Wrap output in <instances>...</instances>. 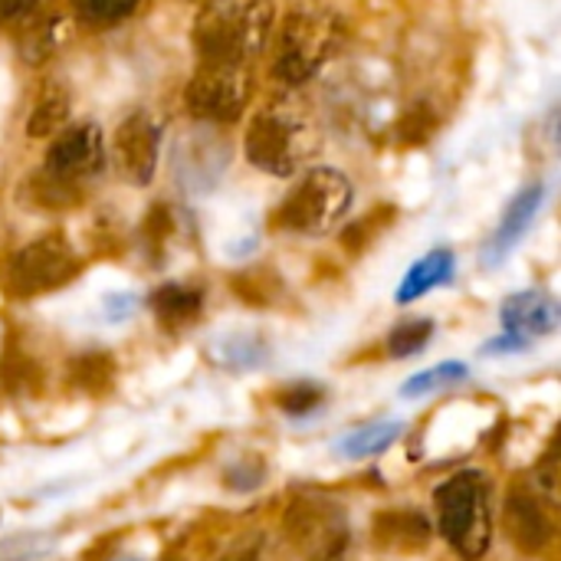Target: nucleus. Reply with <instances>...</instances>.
I'll return each mask as SVG.
<instances>
[{"label": "nucleus", "mask_w": 561, "mask_h": 561, "mask_svg": "<svg viewBox=\"0 0 561 561\" xmlns=\"http://www.w3.org/2000/svg\"><path fill=\"white\" fill-rule=\"evenodd\" d=\"M322 135L306 105L296 99H276L253 112L243 131V154L247 161L273 178L299 174L319 151Z\"/></svg>", "instance_id": "1"}, {"label": "nucleus", "mask_w": 561, "mask_h": 561, "mask_svg": "<svg viewBox=\"0 0 561 561\" xmlns=\"http://www.w3.org/2000/svg\"><path fill=\"white\" fill-rule=\"evenodd\" d=\"M276 3L273 0H214L204 3L191 46L201 62H240L250 66L273 36Z\"/></svg>", "instance_id": "2"}, {"label": "nucleus", "mask_w": 561, "mask_h": 561, "mask_svg": "<svg viewBox=\"0 0 561 561\" xmlns=\"http://www.w3.org/2000/svg\"><path fill=\"white\" fill-rule=\"evenodd\" d=\"M345 39V23L339 13L309 7V10H293L276 36L273 59H270V76L283 89H299L312 82L322 66L332 62V56L342 49Z\"/></svg>", "instance_id": "3"}, {"label": "nucleus", "mask_w": 561, "mask_h": 561, "mask_svg": "<svg viewBox=\"0 0 561 561\" xmlns=\"http://www.w3.org/2000/svg\"><path fill=\"white\" fill-rule=\"evenodd\" d=\"M355 204V187L339 168H309L283 197L276 227L299 237H322L335 230Z\"/></svg>", "instance_id": "4"}, {"label": "nucleus", "mask_w": 561, "mask_h": 561, "mask_svg": "<svg viewBox=\"0 0 561 561\" xmlns=\"http://www.w3.org/2000/svg\"><path fill=\"white\" fill-rule=\"evenodd\" d=\"M105 135L95 122H72L59 128L46 148L43 174H39V197L53 204L72 201L85 184L102 178L105 171Z\"/></svg>", "instance_id": "5"}, {"label": "nucleus", "mask_w": 561, "mask_h": 561, "mask_svg": "<svg viewBox=\"0 0 561 561\" xmlns=\"http://www.w3.org/2000/svg\"><path fill=\"white\" fill-rule=\"evenodd\" d=\"M434 503L440 536L450 542V549H457L467 561L483 559L493 539L486 477L477 470H463L437 486Z\"/></svg>", "instance_id": "6"}, {"label": "nucleus", "mask_w": 561, "mask_h": 561, "mask_svg": "<svg viewBox=\"0 0 561 561\" xmlns=\"http://www.w3.org/2000/svg\"><path fill=\"white\" fill-rule=\"evenodd\" d=\"M250 99H253V69L240 62H201L184 85L187 115L210 128L240 122Z\"/></svg>", "instance_id": "7"}, {"label": "nucleus", "mask_w": 561, "mask_h": 561, "mask_svg": "<svg viewBox=\"0 0 561 561\" xmlns=\"http://www.w3.org/2000/svg\"><path fill=\"white\" fill-rule=\"evenodd\" d=\"M79 253L62 233H46L20 247L7 263V289L20 299H33L53 293L76 279Z\"/></svg>", "instance_id": "8"}, {"label": "nucleus", "mask_w": 561, "mask_h": 561, "mask_svg": "<svg viewBox=\"0 0 561 561\" xmlns=\"http://www.w3.org/2000/svg\"><path fill=\"white\" fill-rule=\"evenodd\" d=\"M158 158H161V122L145 108L128 112L118 122L115 141H112L115 171L122 174V181L135 187H148L154 181Z\"/></svg>", "instance_id": "9"}, {"label": "nucleus", "mask_w": 561, "mask_h": 561, "mask_svg": "<svg viewBox=\"0 0 561 561\" xmlns=\"http://www.w3.org/2000/svg\"><path fill=\"white\" fill-rule=\"evenodd\" d=\"M227 164H230V145L217 128L201 125V128L187 131L184 138H178L174 174H178L184 191L207 194L224 178Z\"/></svg>", "instance_id": "10"}, {"label": "nucleus", "mask_w": 561, "mask_h": 561, "mask_svg": "<svg viewBox=\"0 0 561 561\" xmlns=\"http://www.w3.org/2000/svg\"><path fill=\"white\" fill-rule=\"evenodd\" d=\"M546 197H549L546 181H533V184H526V187L510 201V207H506V214H503L496 233H493L490 243L483 247V263H486V266H500V263L516 250V243H519V240L529 233V227L536 224V217H539Z\"/></svg>", "instance_id": "11"}, {"label": "nucleus", "mask_w": 561, "mask_h": 561, "mask_svg": "<svg viewBox=\"0 0 561 561\" xmlns=\"http://www.w3.org/2000/svg\"><path fill=\"white\" fill-rule=\"evenodd\" d=\"M500 319H503V329L523 342H536V339H546L559 329L561 312L559 302L549 296V293H539V289H526V293H513L506 296L503 309H500Z\"/></svg>", "instance_id": "12"}, {"label": "nucleus", "mask_w": 561, "mask_h": 561, "mask_svg": "<svg viewBox=\"0 0 561 561\" xmlns=\"http://www.w3.org/2000/svg\"><path fill=\"white\" fill-rule=\"evenodd\" d=\"M431 533L434 526L421 510H385L371 519V536L381 549L414 552L431 542Z\"/></svg>", "instance_id": "13"}, {"label": "nucleus", "mask_w": 561, "mask_h": 561, "mask_svg": "<svg viewBox=\"0 0 561 561\" xmlns=\"http://www.w3.org/2000/svg\"><path fill=\"white\" fill-rule=\"evenodd\" d=\"M506 529L523 552H542L552 542V523L533 493H513L506 503Z\"/></svg>", "instance_id": "14"}, {"label": "nucleus", "mask_w": 561, "mask_h": 561, "mask_svg": "<svg viewBox=\"0 0 561 561\" xmlns=\"http://www.w3.org/2000/svg\"><path fill=\"white\" fill-rule=\"evenodd\" d=\"M454 273H457V256H454V250L437 247V250L424 253V256L404 273V279H401L398 289H394V302H401V306H404V302H414V299H421V296H427V293L447 286V283L454 279Z\"/></svg>", "instance_id": "15"}, {"label": "nucleus", "mask_w": 561, "mask_h": 561, "mask_svg": "<svg viewBox=\"0 0 561 561\" xmlns=\"http://www.w3.org/2000/svg\"><path fill=\"white\" fill-rule=\"evenodd\" d=\"M148 306H151L154 319H158L164 329H184V325H191V322L201 316L204 296H201V289H194V286L164 283V286H158V289L148 296Z\"/></svg>", "instance_id": "16"}, {"label": "nucleus", "mask_w": 561, "mask_h": 561, "mask_svg": "<svg viewBox=\"0 0 561 561\" xmlns=\"http://www.w3.org/2000/svg\"><path fill=\"white\" fill-rule=\"evenodd\" d=\"M66 43V20L59 13H49V16H30L23 26H20V36H16V46H20V56L23 62L30 66H43L49 56H56V49Z\"/></svg>", "instance_id": "17"}, {"label": "nucleus", "mask_w": 561, "mask_h": 561, "mask_svg": "<svg viewBox=\"0 0 561 561\" xmlns=\"http://www.w3.org/2000/svg\"><path fill=\"white\" fill-rule=\"evenodd\" d=\"M69 112H72L69 89L62 82H43L36 92V102L30 108V118H26V135L30 138L56 135L59 128L69 125Z\"/></svg>", "instance_id": "18"}, {"label": "nucleus", "mask_w": 561, "mask_h": 561, "mask_svg": "<svg viewBox=\"0 0 561 561\" xmlns=\"http://www.w3.org/2000/svg\"><path fill=\"white\" fill-rule=\"evenodd\" d=\"M401 431H404L401 421H378V424L355 427V431H348V434L335 444V454L345 457V460L378 457V454H385L388 447H394V440L401 437Z\"/></svg>", "instance_id": "19"}, {"label": "nucleus", "mask_w": 561, "mask_h": 561, "mask_svg": "<svg viewBox=\"0 0 561 561\" xmlns=\"http://www.w3.org/2000/svg\"><path fill=\"white\" fill-rule=\"evenodd\" d=\"M141 0H72V13L89 30H108L128 20Z\"/></svg>", "instance_id": "20"}, {"label": "nucleus", "mask_w": 561, "mask_h": 561, "mask_svg": "<svg viewBox=\"0 0 561 561\" xmlns=\"http://www.w3.org/2000/svg\"><path fill=\"white\" fill-rule=\"evenodd\" d=\"M470 375V368L463 362H440L427 371H417L414 378H408L401 385V398H424V394H434L447 385H457Z\"/></svg>", "instance_id": "21"}, {"label": "nucleus", "mask_w": 561, "mask_h": 561, "mask_svg": "<svg viewBox=\"0 0 561 561\" xmlns=\"http://www.w3.org/2000/svg\"><path fill=\"white\" fill-rule=\"evenodd\" d=\"M434 339V322L431 319H404L391 329L388 335V355L391 358H411L427 348Z\"/></svg>", "instance_id": "22"}, {"label": "nucleus", "mask_w": 561, "mask_h": 561, "mask_svg": "<svg viewBox=\"0 0 561 561\" xmlns=\"http://www.w3.org/2000/svg\"><path fill=\"white\" fill-rule=\"evenodd\" d=\"M217 352H220V362L227 368H256L266 362V345L256 339V335H230V339H220L217 342Z\"/></svg>", "instance_id": "23"}, {"label": "nucleus", "mask_w": 561, "mask_h": 561, "mask_svg": "<svg viewBox=\"0 0 561 561\" xmlns=\"http://www.w3.org/2000/svg\"><path fill=\"white\" fill-rule=\"evenodd\" d=\"M322 401H325V391H322L319 385H312V381L289 385V388L279 391V398H276L279 411H286L289 417H306V414H312Z\"/></svg>", "instance_id": "24"}, {"label": "nucleus", "mask_w": 561, "mask_h": 561, "mask_svg": "<svg viewBox=\"0 0 561 561\" xmlns=\"http://www.w3.org/2000/svg\"><path fill=\"white\" fill-rule=\"evenodd\" d=\"M263 473H266V467L256 457H243L237 467L227 470V483H230V490H256L263 483Z\"/></svg>", "instance_id": "25"}, {"label": "nucleus", "mask_w": 561, "mask_h": 561, "mask_svg": "<svg viewBox=\"0 0 561 561\" xmlns=\"http://www.w3.org/2000/svg\"><path fill=\"white\" fill-rule=\"evenodd\" d=\"M536 493H542L546 503H559V460H556V450L546 454L542 467L536 470Z\"/></svg>", "instance_id": "26"}, {"label": "nucleus", "mask_w": 561, "mask_h": 561, "mask_svg": "<svg viewBox=\"0 0 561 561\" xmlns=\"http://www.w3.org/2000/svg\"><path fill=\"white\" fill-rule=\"evenodd\" d=\"M39 0H0V26H23L36 16Z\"/></svg>", "instance_id": "27"}, {"label": "nucleus", "mask_w": 561, "mask_h": 561, "mask_svg": "<svg viewBox=\"0 0 561 561\" xmlns=\"http://www.w3.org/2000/svg\"><path fill=\"white\" fill-rule=\"evenodd\" d=\"M431 131H434V118L431 115H421V112H411L404 118V125H401V138H408V141H421Z\"/></svg>", "instance_id": "28"}, {"label": "nucleus", "mask_w": 561, "mask_h": 561, "mask_svg": "<svg viewBox=\"0 0 561 561\" xmlns=\"http://www.w3.org/2000/svg\"><path fill=\"white\" fill-rule=\"evenodd\" d=\"M529 348V342H523V339H516V335H510V332H503L500 339H493V342H486V348H483V355H490V358H496V355H516V352H526Z\"/></svg>", "instance_id": "29"}, {"label": "nucleus", "mask_w": 561, "mask_h": 561, "mask_svg": "<svg viewBox=\"0 0 561 561\" xmlns=\"http://www.w3.org/2000/svg\"><path fill=\"white\" fill-rule=\"evenodd\" d=\"M135 306H138V299H135L131 293L108 296V299H105V316H108V319H115V322H122V319H128V316L135 312Z\"/></svg>", "instance_id": "30"}, {"label": "nucleus", "mask_w": 561, "mask_h": 561, "mask_svg": "<svg viewBox=\"0 0 561 561\" xmlns=\"http://www.w3.org/2000/svg\"><path fill=\"white\" fill-rule=\"evenodd\" d=\"M312 561H345V536H342V539H335V542L319 546V549H316V556H312Z\"/></svg>", "instance_id": "31"}, {"label": "nucleus", "mask_w": 561, "mask_h": 561, "mask_svg": "<svg viewBox=\"0 0 561 561\" xmlns=\"http://www.w3.org/2000/svg\"><path fill=\"white\" fill-rule=\"evenodd\" d=\"M191 3H201L204 7V3H214V0H191Z\"/></svg>", "instance_id": "32"}, {"label": "nucleus", "mask_w": 561, "mask_h": 561, "mask_svg": "<svg viewBox=\"0 0 561 561\" xmlns=\"http://www.w3.org/2000/svg\"><path fill=\"white\" fill-rule=\"evenodd\" d=\"M237 561H253V552H250V556H247V559H237Z\"/></svg>", "instance_id": "33"}, {"label": "nucleus", "mask_w": 561, "mask_h": 561, "mask_svg": "<svg viewBox=\"0 0 561 561\" xmlns=\"http://www.w3.org/2000/svg\"><path fill=\"white\" fill-rule=\"evenodd\" d=\"M122 561H135V559H122Z\"/></svg>", "instance_id": "34"}]
</instances>
